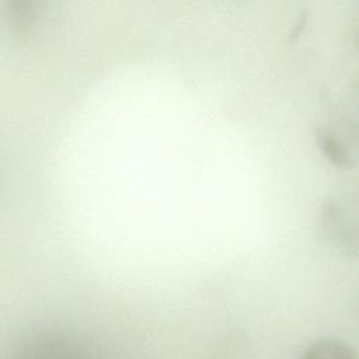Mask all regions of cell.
<instances>
[{"label":"cell","mask_w":359,"mask_h":359,"mask_svg":"<svg viewBox=\"0 0 359 359\" xmlns=\"http://www.w3.org/2000/svg\"><path fill=\"white\" fill-rule=\"evenodd\" d=\"M39 15V6L29 0H11L4 4L6 22L13 34H28Z\"/></svg>","instance_id":"cell-1"},{"label":"cell","mask_w":359,"mask_h":359,"mask_svg":"<svg viewBox=\"0 0 359 359\" xmlns=\"http://www.w3.org/2000/svg\"><path fill=\"white\" fill-rule=\"evenodd\" d=\"M302 359H353L348 348L334 339H324L310 346Z\"/></svg>","instance_id":"cell-2"},{"label":"cell","mask_w":359,"mask_h":359,"mask_svg":"<svg viewBox=\"0 0 359 359\" xmlns=\"http://www.w3.org/2000/svg\"><path fill=\"white\" fill-rule=\"evenodd\" d=\"M318 143L321 146V149L324 150V153L335 163V164H339V165H344L348 158H346V154H345V150L342 149V146H339L337 143V140L330 136L328 133H318Z\"/></svg>","instance_id":"cell-3"}]
</instances>
